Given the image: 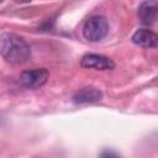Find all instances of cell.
I'll use <instances>...</instances> for the list:
<instances>
[{
	"label": "cell",
	"instance_id": "cell-4",
	"mask_svg": "<svg viewBox=\"0 0 158 158\" xmlns=\"http://www.w3.org/2000/svg\"><path fill=\"white\" fill-rule=\"evenodd\" d=\"M80 65L86 69H96V70H111L115 68V63L111 58L95 53H89L83 56L80 59Z\"/></svg>",
	"mask_w": 158,
	"mask_h": 158
},
{
	"label": "cell",
	"instance_id": "cell-6",
	"mask_svg": "<svg viewBox=\"0 0 158 158\" xmlns=\"http://www.w3.org/2000/svg\"><path fill=\"white\" fill-rule=\"evenodd\" d=\"M102 99V93L100 89L95 86H86L79 89L73 95V101L75 104H88V102H95Z\"/></svg>",
	"mask_w": 158,
	"mask_h": 158
},
{
	"label": "cell",
	"instance_id": "cell-2",
	"mask_svg": "<svg viewBox=\"0 0 158 158\" xmlns=\"http://www.w3.org/2000/svg\"><path fill=\"white\" fill-rule=\"evenodd\" d=\"M109 32V23L105 16L94 15L89 17L83 26V36L90 42L101 41Z\"/></svg>",
	"mask_w": 158,
	"mask_h": 158
},
{
	"label": "cell",
	"instance_id": "cell-1",
	"mask_svg": "<svg viewBox=\"0 0 158 158\" xmlns=\"http://www.w3.org/2000/svg\"><path fill=\"white\" fill-rule=\"evenodd\" d=\"M0 53L6 62L20 64L30 59L31 48L22 37L11 32H2L0 36Z\"/></svg>",
	"mask_w": 158,
	"mask_h": 158
},
{
	"label": "cell",
	"instance_id": "cell-3",
	"mask_svg": "<svg viewBox=\"0 0 158 158\" xmlns=\"http://www.w3.org/2000/svg\"><path fill=\"white\" fill-rule=\"evenodd\" d=\"M49 78V73L46 68H35L25 70L20 75V83L26 89H38L43 86Z\"/></svg>",
	"mask_w": 158,
	"mask_h": 158
},
{
	"label": "cell",
	"instance_id": "cell-5",
	"mask_svg": "<svg viewBox=\"0 0 158 158\" xmlns=\"http://www.w3.org/2000/svg\"><path fill=\"white\" fill-rule=\"evenodd\" d=\"M132 42L143 48L158 47V35L147 28H139L132 35Z\"/></svg>",
	"mask_w": 158,
	"mask_h": 158
},
{
	"label": "cell",
	"instance_id": "cell-8",
	"mask_svg": "<svg viewBox=\"0 0 158 158\" xmlns=\"http://www.w3.org/2000/svg\"><path fill=\"white\" fill-rule=\"evenodd\" d=\"M99 158H121L116 152L111 151V149H104L101 153H100V157Z\"/></svg>",
	"mask_w": 158,
	"mask_h": 158
},
{
	"label": "cell",
	"instance_id": "cell-7",
	"mask_svg": "<svg viewBox=\"0 0 158 158\" xmlns=\"http://www.w3.org/2000/svg\"><path fill=\"white\" fill-rule=\"evenodd\" d=\"M138 16L142 23L151 25L158 19V4L154 1H144L138 7Z\"/></svg>",
	"mask_w": 158,
	"mask_h": 158
}]
</instances>
